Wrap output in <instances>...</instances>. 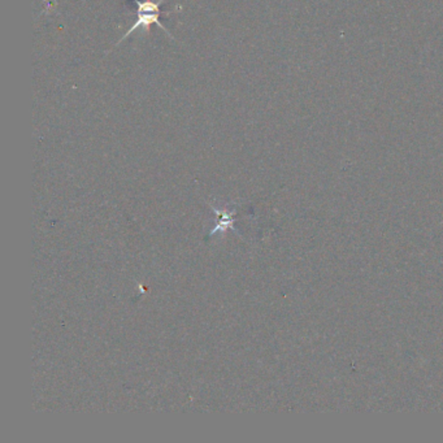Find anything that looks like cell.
<instances>
[{"label":"cell","mask_w":443,"mask_h":443,"mask_svg":"<svg viewBox=\"0 0 443 443\" xmlns=\"http://www.w3.org/2000/svg\"><path fill=\"white\" fill-rule=\"evenodd\" d=\"M133 1H138V0H133Z\"/></svg>","instance_id":"7a4b0ae2"},{"label":"cell","mask_w":443,"mask_h":443,"mask_svg":"<svg viewBox=\"0 0 443 443\" xmlns=\"http://www.w3.org/2000/svg\"><path fill=\"white\" fill-rule=\"evenodd\" d=\"M136 4L137 7V20L136 23H133V26L129 29L128 33L121 38L119 41V43H121L125 38H128L129 36H132L137 29L139 28H144L146 31H150L151 25L156 23L159 28H161L163 31H166V34L171 36L169 31L166 29V26L163 23H160V15H161V11L160 7L161 4L164 3V0H158V1H152V0H138V1H133ZM172 37V36H171Z\"/></svg>","instance_id":"6da1fadb"}]
</instances>
